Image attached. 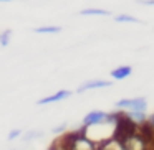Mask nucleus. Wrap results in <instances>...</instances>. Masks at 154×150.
<instances>
[{
  "instance_id": "nucleus-1",
  "label": "nucleus",
  "mask_w": 154,
  "mask_h": 150,
  "mask_svg": "<svg viewBox=\"0 0 154 150\" xmlns=\"http://www.w3.org/2000/svg\"><path fill=\"white\" fill-rule=\"evenodd\" d=\"M116 107L119 109H129V110H143L147 107V101L144 97H134V99H121L116 102Z\"/></svg>"
},
{
  "instance_id": "nucleus-2",
  "label": "nucleus",
  "mask_w": 154,
  "mask_h": 150,
  "mask_svg": "<svg viewBox=\"0 0 154 150\" xmlns=\"http://www.w3.org/2000/svg\"><path fill=\"white\" fill-rule=\"evenodd\" d=\"M104 119H106V114L104 112H101V110H93V112H90L83 119V124L86 127H91V125H98V124H101Z\"/></svg>"
},
{
  "instance_id": "nucleus-3",
  "label": "nucleus",
  "mask_w": 154,
  "mask_h": 150,
  "mask_svg": "<svg viewBox=\"0 0 154 150\" xmlns=\"http://www.w3.org/2000/svg\"><path fill=\"white\" fill-rule=\"evenodd\" d=\"M70 96H71L70 91L61 89V91H58V93H55L53 96H47V97H43V99H40V101H38V104H40V106H45V104H53V102H58V101L66 99V97H70Z\"/></svg>"
},
{
  "instance_id": "nucleus-4",
  "label": "nucleus",
  "mask_w": 154,
  "mask_h": 150,
  "mask_svg": "<svg viewBox=\"0 0 154 150\" xmlns=\"http://www.w3.org/2000/svg\"><path fill=\"white\" fill-rule=\"evenodd\" d=\"M111 83L108 81H90V83H85L83 86L80 87V91H91V89H101V87H109Z\"/></svg>"
},
{
  "instance_id": "nucleus-5",
  "label": "nucleus",
  "mask_w": 154,
  "mask_h": 150,
  "mask_svg": "<svg viewBox=\"0 0 154 150\" xmlns=\"http://www.w3.org/2000/svg\"><path fill=\"white\" fill-rule=\"evenodd\" d=\"M131 66H119L116 68V69L111 71V76L114 78V79H124V78H128L131 74Z\"/></svg>"
},
{
  "instance_id": "nucleus-6",
  "label": "nucleus",
  "mask_w": 154,
  "mask_h": 150,
  "mask_svg": "<svg viewBox=\"0 0 154 150\" xmlns=\"http://www.w3.org/2000/svg\"><path fill=\"white\" fill-rule=\"evenodd\" d=\"M114 20L118 23H139V20L131 17V15H118V17H114Z\"/></svg>"
},
{
  "instance_id": "nucleus-7",
  "label": "nucleus",
  "mask_w": 154,
  "mask_h": 150,
  "mask_svg": "<svg viewBox=\"0 0 154 150\" xmlns=\"http://www.w3.org/2000/svg\"><path fill=\"white\" fill-rule=\"evenodd\" d=\"M81 15H109L108 10H101V8H86V10H81Z\"/></svg>"
},
{
  "instance_id": "nucleus-8",
  "label": "nucleus",
  "mask_w": 154,
  "mask_h": 150,
  "mask_svg": "<svg viewBox=\"0 0 154 150\" xmlns=\"http://www.w3.org/2000/svg\"><path fill=\"white\" fill-rule=\"evenodd\" d=\"M61 31L60 27H40V28H35V33H58Z\"/></svg>"
},
{
  "instance_id": "nucleus-9",
  "label": "nucleus",
  "mask_w": 154,
  "mask_h": 150,
  "mask_svg": "<svg viewBox=\"0 0 154 150\" xmlns=\"http://www.w3.org/2000/svg\"><path fill=\"white\" fill-rule=\"evenodd\" d=\"M10 35H12V31H10V30H5L4 33L0 35V45H2V46H7V45H8Z\"/></svg>"
},
{
  "instance_id": "nucleus-10",
  "label": "nucleus",
  "mask_w": 154,
  "mask_h": 150,
  "mask_svg": "<svg viewBox=\"0 0 154 150\" xmlns=\"http://www.w3.org/2000/svg\"><path fill=\"white\" fill-rule=\"evenodd\" d=\"M22 134V130H18V129H15V130H12L10 134H8V140H14V139H17L18 135Z\"/></svg>"
},
{
  "instance_id": "nucleus-11",
  "label": "nucleus",
  "mask_w": 154,
  "mask_h": 150,
  "mask_svg": "<svg viewBox=\"0 0 154 150\" xmlns=\"http://www.w3.org/2000/svg\"><path fill=\"white\" fill-rule=\"evenodd\" d=\"M63 129H65V125H61V127H57V129H55V132H61Z\"/></svg>"
},
{
  "instance_id": "nucleus-12",
  "label": "nucleus",
  "mask_w": 154,
  "mask_h": 150,
  "mask_svg": "<svg viewBox=\"0 0 154 150\" xmlns=\"http://www.w3.org/2000/svg\"><path fill=\"white\" fill-rule=\"evenodd\" d=\"M0 2H14V0H0Z\"/></svg>"
}]
</instances>
